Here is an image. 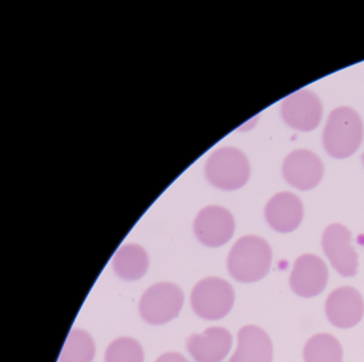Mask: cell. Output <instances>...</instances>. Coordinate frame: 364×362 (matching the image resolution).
<instances>
[{"instance_id": "cell-6", "label": "cell", "mask_w": 364, "mask_h": 362, "mask_svg": "<svg viewBox=\"0 0 364 362\" xmlns=\"http://www.w3.org/2000/svg\"><path fill=\"white\" fill-rule=\"evenodd\" d=\"M323 249L334 270L343 277L358 272V253L351 246V233L340 223H332L323 234Z\"/></svg>"}, {"instance_id": "cell-7", "label": "cell", "mask_w": 364, "mask_h": 362, "mask_svg": "<svg viewBox=\"0 0 364 362\" xmlns=\"http://www.w3.org/2000/svg\"><path fill=\"white\" fill-rule=\"evenodd\" d=\"M193 230L202 244L216 248L231 240L235 231V221L227 208L210 206L200 211Z\"/></svg>"}, {"instance_id": "cell-9", "label": "cell", "mask_w": 364, "mask_h": 362, "mask_svg": "<svg viewBox=\"0 0 364 362\" xmlns=\"http://www.w3.org/2000/svg\"><path fill=\"white\" fill-rule=\"evenodd\" d=\"M327 265L318 255H300L294 264L289 284L296 295L304 298L315 297L327 287Z\"/></svg>"}, {"instance_id": "cell-4", "label": "cell", "mask_w": 364, "mask_h": 362, "mask_svg": "<svg viewBox=\"0 0 364 362\" xmlns=\"http://www.w3.org/2000/svg\"><path fill=\"white\" fill-rule=\"evenodd\" d=\"M191 307L200 317L217 321L229 314L235 300L233 287L225 279L208 277L191 292Z\"/></svg>"}, {"instance_id": "cell-19", "label": "cell", "mask_w": 364, "mask_h": 362, "mask_svg": "<svg viewBox=\"0 0 364 362\" xmlns=\"http://www.w3.org/2000/svg\"><path fill=\"white\" fill-rule=\"evenodd\" d=\"M155 362H189L184 356L174 351L163 353Z\"/></svg>"}, {"instance_id": "cell-10", "label": "cell", "mask_w": 364, "mask_h": 362, "mask_svg": "<svg viewBox=\"0 0 364 362\" xmlns=\"http://www.w3.org/2000/svg\"><path fill=\"white\" fill-rule=\"evenodd\" d=\"M325 310L332 325L343 329L351 328L363 317V298L355 287H341L328 296Z\"/></svg>"}, {"instance_id": "cell-8", "label": "cell", "mask_w": 364, "mask_h": 362, "mask_svg": "<svg viewBox=\"0 0 364 362\" xmlns=\"http://www.w3.org/2000/svg\"><path fill=\"white\" fill-rule=\"evenodd\" d=\"M285 122L299 131L310 132L321 122L323 106L321 100L308 89H302L285 97L281 106Z\"/></svg>"}, {"instance_id": "cell-20", "label": "cell", "mask_w": 364, "mask_h": 362, "mask_svg": "<svg viewBox=\"0 0 364 362\" xmlns=\"http://www.w3.org/2000/svg\"><path fill=\"white\" fill-rule=\"evenodd\" d=\"M362 161H363V163H364V154L362 155Z\"/></svg>"}, {"instance_id": "cell-17", "label": "cell", "mask_w": 364, "mask_h": 362, "mask_svg": "<svg viewBox=\"0 0 364 362\" xmlns=\"http://www.w3.org/2000/svg\"><path fill=\"white\" fill-rule=\"evenodd\" d=\"M95 356V345L92 336L82 329L74 328L70 331L59 362H92Z\"/></svg>"}, {"instance_id": "cell-5", "label": "cell", "mask_w": 364, "mask_h": 362, "mask_svg": "<svg viewBox=\"0 0 364 362\" xmlns=\"http://www.w3.org/2000/svg\"><path fill=\"white\" fill-rule=\"evenodd\" d=\"M184 304L182 289L170 282H159L149 287L139 302L142 319L151 325H163L178 316Z\"/></svg>"}, {"instance_id": "cell-14", "label": "cell", "mask_w": 364, "mask_h": 362, "mask_svg": "<svg viewBox=\"0 0 364 362\" xmlns=\"http://www.w3.org/2000/svg\"><path fill=\"white\" fill-rule=\"evenodd\" d=\"M274 348L262 328L247 325L238 331V344L229 362H272Z\"/></svg>"}, {"instance_id": "cell-12", "label": "cell", "mask_w": 364, "mask_h": 362, "mask_svg": "<svg viewBox=\"0 0 364 362\" xmlns=\"http://www.w3.org/2000/svg\"><path fill=\"white\" fill-rule=\"evenodd\" d=\"M232 334L223 327H210L187 339L189 353L197 362H221L232 347Z\"/></svg>"}, {"instance_id": "cell-13", "label": "cell", "mask_w": 364, "mask_h": 362, "mask_svg": "<svg viewBox=\"0 0 364 362\" xmlns=\"http://www.w3.org/2000/svg\"><path fill=\"white\" fill-rule=\"evenodd\" d=\"M304 217V206L297 196L291 193H277L268 201L265 218L268 225L280 233L295 231Z\"/></svg>"}, {"instance_id": "cell-1", "label": "cell", "mask_w": 364, "mask_h": 362, "mask_svg": "<svg viewBox=\"0 0 364 362\" xmlns=\"http://www.w3.org/2000/svg\"><path fill=\"white\" fill-rule=\"evenodd\" d=\"M272 261L269 244L259 236L247 235L232 247L228 257V270L238 282H257L267 276Z\"/></svg>"}, {"instance_id": "cell-18", "label": "cell", "mask_w": 364, "mask_h": 362, "mask_svg": "<svg viewBox=\"0 0 364 362\" xmlns=\"http://www.w3.org/2000/svg\"><path fill=\"white\" fill-rule=\"evenodd\" d=\"M141 345L135 339L121 336L108 345L105 362H144Z\"/></svg>"}, {"instance_id": "cell-11", "label": "cell", "mask_w": 364, "mask_h": 362, "mask_svg": "<svg viewBox=\"0 0 364 362\" xmlns=\"http://www.w3.org/2000/svg\"><path fill=\"white\" fill-rule=\"evenodd\" d=\"M283 176L291 186L300 191L314 188L323 174L321 159L308 150H296L289 153L283 163Z\"/></svg>"}, {"instance_id": "cell-2", "label": "cell", "mask_w": 364, "mask_h": 362, "mask_svg": "<svg viewBox=\"0 0 364 362\" xmlns=\"http://www.w3.org/2000/svg\"><path fill=\"white\" fill-rule=\"evenodd\" d=\"M363 125L359 115L349 107L332 110L323 129V146L328 154L342 159L351 156L361 144Z\"/></svg>"}, {"instance_id": "cell-15", "label": "cell", "mask_w": 364, "mask_h": 362, "mask_svg": "<svg viewBox=\"0 0 364 362\" xmlns=\"http://www.w3.org/2000/svg\"><path fill=\"white\" fill-rule=\"evenodd\" d=\"M112 266L116 274L123 280H138L148 270V253L139 245H124L114 253Z\"/></svg>"}, {"instance_id": "cell-3", "label": "cell", "mask_w": 364, "mask_h": 362, "mask_svg": "<svg viewBox=\"0 0 364 362\" xmlns=\"http://www.w3.org/2000/svg\"><path fill=\"white\" fill-rule=\"evenodd\" d=\"M205 174L214 186L223 191H235L248 181L250 165L242 151L233 147H223L208 157Z\"/></svg>"}, {"instance_id": "cell-16", "label": "cell", "mask_w": 364, "mask_h": 362, "mask_svg": "<svg viewBox=\"0 0 364 362\" xmlns=\"http://www.w3.org/2000/svg\"><path fill=\"white\" fill-rule=\"evenodd\" d=\"M304 358L306 362H342V345L331 334H315L306 343Z\"/></svg>"}]
</instances>
